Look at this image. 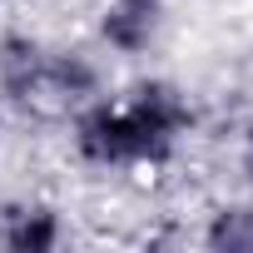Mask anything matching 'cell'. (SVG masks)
Wrapping results in <instances>:
<instances>
[{
    "instance_id": "1",
    "label": "cell",
    "mask_w": 253,
    "mask_h": 253,
    "mask_svg": "<svg viewBox=\"0 0 253 253\" xmlns=\"http://www.w3.org/2000/svg\"><path fill=\"white\" fill-rule=\"evenodd\" d=\"M199 129V109L189 89L169 75H144L119 94H99L70 114V149L84 169L99 174H134L169 169L189 134Z\"/></svg>"
},
{
    "instance_id": "2",
    "label": "cell",
    "mask_w": 253,
    "mask_h": 253,
    "mask_svg": "<svg viewBox=\"0 0 253 253\" xmlns=\"http://www.w3.org/2000/svg\"><path fill=\"white\" fill-rule=\"evenodd\" d=\"M99 94H104V65L89 50H80V45H50L45 84H40V109L75 114V109H84Z\"/></svg>"
},
{
    "instance_id": "3",
    "label": "cell",
    "mask_w": 253,
    "mask_h": 253,
    "mask_svg": "<svg viewBox=\"0 0 253 253\" xmlns=\"http://www.w3.org/2000/svg\"><path fill=\"white\" fill-rule=\"evenodd\" d=\"M164 20H169V0H104L94 30H99V45L109 55L139 60L159 45Z\"/></svg>"
},
{
    "instance_id": "4",
    "label": "cell",
    "mask_w": 253,
    "mask_h": 253,
    "mask_svg": "<svg viewBox=\"0 0 253 253\" xmlns=\"http://www.w3.org/2000/svg\"><path fill=\"white\" fill-rule=\"evenodd\" d=\"M45 55L50 40L30 30H5L0 35V104L5 109H40V84H45Z\"/></svg>"
},
{
    "instance_id": "5",
    "label": "cell",
    "mask_w": 253,
    "mask_h": 253,
    "mask_svg": "<svg viewBox=\"0 0 253 253\" xmlns=\"http://www.w3.org/2000/svg\"><path fill=\"white\" fill-rule=\"evenodd\" d=\"M65 238V209L50 199H15L0 209V248L10 253H55Z\"/></svg>"
},
{
    "instance_id": "6",
    "label": "cell",
    "mask_w": 253,
    "mask_h": 253,
    "mask_svg": "<svg viewBox=\"0 0 253 253\" xmlns=\"http://www.w3.org/2000/svg\"><path fill=\"white\" fill-rule=\"evenodd\" d=\"M199 243L209 253H253V199H223L204 213Z\"/></svg>"
},
{
    "instance_id": "7",
    "label": "cell",
    "mask_w": 253,
    "mask_h": 253,
    "mask_svg": "<svg viewBox=\"0 0 253 253\" xmlns=\"http://www.w3.org/2000/svg\"><path fill=\"white\" fill-rule=\"evenodd\" d=\"M233 159H238V174H243V184H253V119L238 129V149H233Z\"/></svg>"
},
{
    "instance_id": "8",
    "label": "cell",
    "mask_w": 253,
    "mask_h": 253,
    "mask_svg": "<svg viewBox=\"0 0 253 253\" xmlns=\"http://www.w3.org/2000/svg\"><path fill=\"white\" fill-rule=\"evenodd\" d=\"M0 144H5V104H0Z\"/></svg>"
}]
</instances>
